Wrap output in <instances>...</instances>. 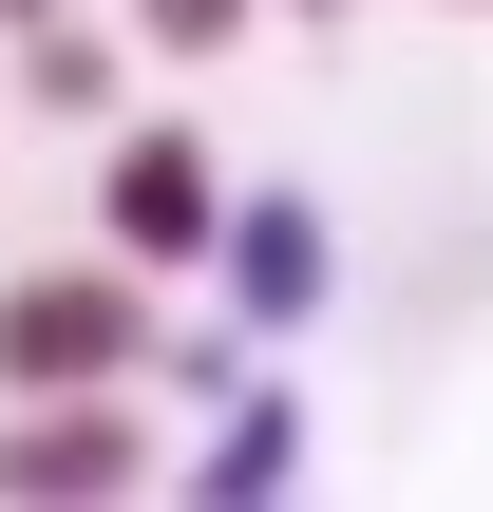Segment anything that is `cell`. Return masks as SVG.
Returning a JSON list of instances; mask_svg holds the SVG:
<instances>
[{"mask_svg": "<svg viewBox=\"0 0 493 512\" xmlns=\"http://www.w3.org/2000/svg\"><path fill=\"white\" fill-rule=\"evenodd\" d=\"M209 247H228V304H247V323H304V304H323V209H304V190H228Z\"/></svg>", "mask_w": 493, "mask_h": 512, "instance_id": "277c9868", "label": "cell"}, {"mask_svg": "<svg viewBox=\"0 0 493 512\" xmlns=\"http://www.w3.org/2000/svg\"><path fill=\"white\" fill-rule=\"evenodd\" d=\"M456 19H493V0H456Z\"/></svg>", "mask_w": 493, "mask_h": 512, "instance_id": "30bf717a", "label": "cell"}, {"mask_svg": "<svg viewBox=\"0 0 493 512\" xmlns=\"http://www.w3.org/2000/svg\"><path fill=\"white\" fill-rule=\"evenodd\" d=\"M0 19H57V0H0Z\"/></svg>", "mask_w": 493, "mask_h": 512, "instance_id": "9c48e42d", "label": "cell"}, {"mask_svg": "<svg viewBox=\"0 0 493 512\" xmlns=\"http://www.w3.org/2000/svg\"><path fill=\"white\" fill-rule=\"evenodd\" d=\"M0 38H19V114H114L133 95V19H76L57 0V19H0Z\"/></svg>", "mask_w": 493, "mask_h": 512, "instance_id": "5b68a950", "label": "cell"}, {"mask_svg": "<svg viewBox=\"0 0 493 512\" xmlns=\"http://www.w3.org/2000/svg\"><path fill=\"white\" fill-rule=\"evenodd\" d=\"M133 19V57H247L266 38V0H114Z\"/></svg>", "mask_w": 493, "mask_h": 512, "instance_id": "52a82bcc", "label": "cell"}, {"mask_svg": "<svg viewBox=\"0 0 493 512\" xmlns=\"http://www.w3.org/2000/svg\"><path fill=\"white\" fill-rule=\"evenodd\" d=\"M76 380H152V266H0V399H76Z\"/></svg>", "mask_w": 493, "mask_h": 512, "instance_id": "6da1fadb", "label": "cell"}, {"mask_svg": "<svg viewBox=\"0 0 493 512\" xmlns=\"http://www.w3.org/2000/svg\"><path fill=\"white\" fill-rule=\"evenodd\" d=\"M0 494H19V512H114V494H152V418H114V380L19 399V418H0Z\"/></svg>", "mask_w": 493, "mask_h": 512, "instance_id": "3957f363", "label": "cell"}, {"mask_svg": "<svg viewBox=\"0 0 493 512\" xmlns=\"http://www.w3.org/2000/svg\"><path fill=\"white\" fill-rule=\"evenodd\" d=\"M304 475V399H247L228 380V437H209V494H285Z\"/></svg>", "mask_w": 493, "mask_h": 512, "instance_id": "8992f818", "label": "cell"}, {"mask_svg": "<svg viewBox=\"0 0 493 512\" xmlns=\"http://www.w3.org/2000/svg\"><path fill=\"white\" fill-rule=\"evenodd\" d=\"M209 228H228L209 133H190V114H133V133L95 152V247H114V266H209Z\"/></svg>", "mask_w": 493, "mask_h": 512, "instance_id": "7a4b0ae2", "label": "cell"}, {"mask_svg": "<svg viewBox=\"0 0 493 512\" xmlns=\"http://www.w3.org/2000/svg\"><path fill=\"white\" fill-rule=\"evenodd\" d=\"M266 19H361V0H266Z\"/></svg>", "mask_w": 493, "mask_h": 512, "instance_id": "ba28073f", "label": "cell"}]
</instances>
